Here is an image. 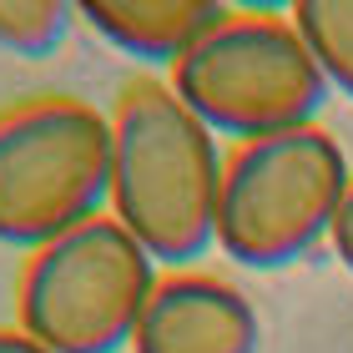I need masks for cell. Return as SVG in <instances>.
I'll return each instance as SVG.
<instances>
[{"label": "cell", "instance_id": "cell-1", "mask_svg": "<svg viewBox=\"0 0 353 353\" xmlns=\"http://www.w3.org/2000/svg\"><path fill=\"white\" fill-rule=\"evenodd\" d=\"M222 172V141L167 81H137L117 101L106 212L152 252V263L187 272L207 248H217Z\"/></svg>", "mask_w": 353, "mask_h": 353}, {"label": "cell", "instance_id": "cell-2", "mask_svg": "<svg viewBox=\"0 0 353 353\" xmlns=\"http://www.w3.org/2000/svg\"><path fill=\"white\" fill-rule=\"evenodd\" d=\"M167 86L217 141L232 137L237 147L313 126L333 96L298 26L272 10H228L172 66Z\"/></svg>", "mask_w": 353, "mask_h": 353}, {"label": "cell", "instance_id": "cell-3", "mask_svg": "<svg viewBox=\"0 0 353 353\" xmlns=\"http://www.w3.org/2000/svg\"><path fill=\"white\" fill-rule=\"evenodd\" d=\"M353 187L348 152L323 126H293L228 152L217 197V248L237 268H288L333 232Z\"/></svg>", "mask_w": 353, "mask_h": 353}, {"label": "cell", "instance_id": "cell-4", "mask_svg": "<svg viewBox=\"0 0 353 353\" xmlns=\"http://www.w3.org/2000/svg\"><path fill=\"white\" fill-rule=\"evenodd\" d=\"M162 272L111 212L26 252L15 318L51 353H126Z\"/></svg>", "mask_w": 353, "mask_h": 353}, {"label": "cell", "instance_id": "cell-5", "mask_svg": "<svg viewBox=\"0 0 353 353\" xmlns=\"http://www.w3.org/2000/svg\"><path fill=\"white\" fill-rule=\"evenodd\" d=\"M111 197V117L81 96L0 111V243L36 252L101 217Z\"/></svg>", "mask_w": 353, "mask_h": 353}, {"label": "cell", "instance_id": "cell-6", "mask_svg": "<svg viewBox=\"0 0 353 353\" xmlns=\"http://www.w3.org/2000/svg\"><path fill=\"white\" fill-rule=\"evenodd\" d=\"M263 318L212 272H167L147 298L132 353H258Z\"/></svg>", "mask_w": 353, "mask_h": 353}, {"label": "cell", "instance_id": "cell-7", "mask_svg": "<svg viewBox=\"0 0 353 353\" xmlns=\"http://www.w3.org/2000/svg\"><path fill=\"white\" fill-rule=\"evenodd\" d=\"M228 10L232 6L222 0H81L76 6V15L106 46L157 66H176L207 30L228 21Z\"/></svg>", "mask_w": 353, "mask_h": 353}, {"label": "cell", "instance_id": "cell-8", "mask_svg": "<svg viewBox=\"0 0 353 353\" xmlns=\"http://www.w3.org/2000/svg\"><path fill=\"white\" fill-rule=\"evenodd\" d=\"M288 21L298 26L328 91L353 101V0H298Z\"/></svg>", "mask_w": 353, "mask_h": 353}, {"label": "cell", "instance_id": "cell-9", "mask_svg": "<svg viewBox=\"0 0 353 353\" xmlns=\"http://www.w3.org/2000/svg\"><path fill=\"white\" fill-rule=\"evenodd\" d=\"M81 21L71 0H0V51L41 61Z\"/></svg>", "mask_w": 353, "mask_h": 353}, {"label": "cell", "instance_id": "cell-10", "mask_svg": "<svg viewBox=\"0 0 353 353\" xmlns=\"http://www.w3.org/2000/svg\"><path fill=\"white\" fill-rule=\"evenodd\" d=\"M328 243H333V252H339V263L353 272V187H348V197H343V207H339V217H333Z\"/></svg>", "mask_w": 353, "mask_h": 353}, {"label": "cell", "instance_id": "cell-11", "mask_svg": "<svg viewBox=\"0 0 353 353\" xmlns=\"http://www.w3.org/2000/svg\"><path fill=\"white\" fill-rule=\"evenodd\" d=\"M0 353H51V348H41L30 333L21 328H0Z\"/></svg>", "mask_w": 353, "mask_h": 353}]
</instances>
